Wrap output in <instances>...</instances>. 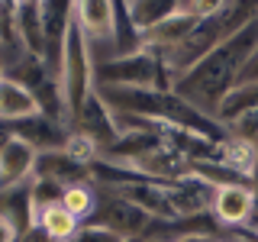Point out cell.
<instances>
[{
	"mask_svg": "<svg viewBox=\"0 0 258 242\" xmlns=\"http://www.w3.org/2000/svg\"><path fill=\"white\" fill-rule=\"evenodd\" d=\"M242 81H248V84H258V52L248 58V65L242 68V75H239V81L236 84H242Z\"/></svg>",
	"mask_w": 258,
	"mask_h": 242,
	"instance_id": "obj_19",
	"label": "cell"
},
{
	"mask_svg": "<svg viewBox=\"0 0 258 242\" xmlns=\"http://www.w3.org/2000/svg\"><path fill=\"white\" fill-rule=\"evenodd\" d=\"M61 207L68 210L78 223L94 220V213H97V188H94L91 181L68 184V188L61 191Z\"/></svg>",
	"mask_w": 258,
	"mask_h": 242,
	"instance_id": "obj_15",
	"label": "cell"
},
{
	"mask_svg": "<svg viewBox=\"0 0 258 242\" xmlns=\"http://www.w3.org/2000/svg\"><path fill=\"white\" fill-rule=\"evenodd\" d=\"M220 242H223V236H220Z\"/></svg>",
	"mask_w": 258,
	"mask_h": 242,
	"instance_id": "obj_24",
	"label": "cell"
},
{
	"mask_svg": "<svg viewBox=\"0 0 258 242\" xmlns=\"http://www.w3.org/2000/svg\"><path fill=\"white\" fill-rule=\"evenodd\" d=\"M126 13H129V23L136 26L139 36L152 32L155 26H161L165 20H171L177 13V4H152V0H133L126 4Z\"/></svg>",
	"mask_w": 258,
	"mask_h": 242,
	"instance_id": "obj_14",
	"label": "cell"
},
{
	"mask_svg": "<svg viewBox=\"0 0 258 242\" xmlns=\"http://www.w3.org/2000/svg\"><path fill=\"white\" fill-rule=\"evenodd\" d=\"M174 242H220V236L216 232H187V236H181Z\"/></svg>",
	"mask_w": 258,
	"mask_h": 242,
	"instance_id": "obj_21",
	"label": "cell"
},
{
	"mask_svg": "<svg viewBox=\"0 0 258 242\" xmlns=\"http://www.w3.org/2000/svg\"><path fill=\"white\" fill-rule=\"evenodd\" d=\"M68 242H126V239L116 236V232H110V229H103L100 223H84Z\"/></svg>",
	"mask_w": 258,
	"mask_h": 242,
	"instance_id": "obj_17",
	"label": "cell"
},
{
	"mask_svg": "<svg viewBox=\"0 0 258 242\" xmlns=\"http://www.w3.org/2000/svg\"><path fill=\"white\" fill-rule=\"evenodd\" d=\"M39 113H42L39 110V100L26 84L0 75V123L4 126L23 123V119H32V116H39Z\"/></svg>",
	"mask_w": 258,
	"mask_h": 242,
	"instance_id": "obj_9",
	"label": "cell"
},
{
	"mask_svg": "<svg viewBox=\"0 0 258 242\" xmlns=\"http://www.w3.org/2000/svg\"><path fill=\"white\" fill-rule=\"evenodd\" d=\"M0 242H20V226L0 213Z\"/></svg>",
	"mask_w": 258,
	"mask_h": 242,
	"instance_id": "obj_18",
	"label": "cell"
},
{
	"mask_svg": "<svg viewBox=\"0 0 258 242\" xmlns=\"http://www.w3.org/2000/svg\"><path fill=\"white\" fill-rule=\"evenodd\" d=\"M223 242H258V229H232L223 236Z\"/></svg>",
	"mask_w": 258,
	"mask_h": 242,
	"instance_id": "obj_20",
	"label": "cell"
},
{
	"mask_svg": "<svg viewBox=\"0 0 258 242\" xmlns=\"http://www.w3.org/2000/svg\"><path fill=\"white\" fill-rule=\"evenodd\" d=\"M75 7V20L84 32L87 52L94 58V68L103 62H113L116 48V4H100V0H84Z\"/></svg>",
	"mask_w": 258,
	"mask_h": 242,
	"instance_id": "obj_4",
	"label": "cell"
},
{
	"mask_svg": "<svg viewBox=\"0 0 258 242\" xmlns=\"http://www.w3.org/2000/svg\"><path fill=\"white\" fill-rule=\"evenodd\" d=\"M16 32L20 48L32 58L45 62V26H42V4H16Z\"/></svg>",
	"mask_w": 258,
	"mask_h": 242,
	"instance_id": "obj_11",
	"label": "cell"
},
{
	"mask_svg": "<svg viewBox=\"0 0 258 242\" xmlns=\"http://www.w3.org/2000/svg\"><path fill=\"white\" fill-rule=\"evenodd\" d=\"M32 226H39L52 242H68L84 223H78L75 216L61 207V200H55V204H45V207L32 210Z\"/></svg>",
	"mask_w": 258,
	"mask_h": 242,
	"instance_id": "obj_12",
	"label": "cell"
},
{
	"mask_svg": "<svg viewBox=\"0 0 258 242\" xmlns=\"http://www.w3.org/2000/svg\"><path fill=\"white\" fill-rule=\"evenodd\" d=\"M168 188V207H171V216L174 220H200V216L210 213V204H213V191L207 181L200 177H184L177 184H165Z\"/></svg>",
	"mask_w": 258,
	"mask_h": 242,
	"instance_id": "obj_7",
	"label": "cell"
},
{
	"mask_svg": "<svg viewBox=\"0 0 258 242\" xmlns=\"http://www.w3.org/2000/svg\"><path fill=\"white\" fill-rule=\"evenodd\" d=\"M36 158H39V152L10 133V139L0 145V194L29 184L32 171H36Z\"/></svg>",
	"mask_w": 258,
	"mask_h": 242,
	"instance_id": "obj_8",
	"label": "cell"
},
{
	"mask_svg": "<svg viewBox=\"0 0 258 242\" xmlns=\"http://www.w3.org/2000/svg\"><path fill=\"white\" fill-rule=\"evenodd\" d=\"M100 87H145V91H174L161 58L152 52H136L129 58H113L94 68V91Z\"/></svg>",
	"mask_w": 258,
	"mask_h": 242,
	"instance_id": "obj_3",
	"label": "cell"
},
{
	"mask_svg": "<svg viewBox=\"0 0 258 242\" xmlns=\"http://www.w3.org/2000/svg\"><path fill=\"white\" fill-rule=\"evenodd\" d=\"M210 216L220 229H252L255 226V194L248 184H223L213 191Z\"/></svg>",
	"mask_w": 258,
	"mask_h": 242,
	"instance_id": "obj_6",
	"label": "cell"
},
{
	"mask_svg": "<svg viewBox=\"0 0 258 242\" xmlns=\"http://www.w3.org/2000/svg\"><path fill=\"white\" fill-rule=\"evenodd\" d=\"M61 152H64L68 158H75L78 165H84V168L97 165V158H100V145H97V142H94L87 133H81V129H75V133H68V139H64Z\"/></svg>",
	"mask_w": 258,
	"mask_h": 242,
	"instance_id": "obj_16",
	"label": "cell"
},
{
	"mask_svg": "<svg viewBox=\"0 0 258 242\" xmlns=\"http://www.w3.org/2000/svg\"><path fill=\"white\" fill-rule=\"evenodd\" d=\"M136 242H168V239H161V236H152V232H149V236H142V239H136Z\"/></svg>",
	"mask_w": 258,
	"mask_h": 242,
	"instance_id": "obj_22",
	"label": "cell"
},
{
	"mask_svg": "<svg viewBox=\"0 0 258 242\" xmlns=\"http://www.w3.org/2000/svg\"><path fill=\"white\" fill-rule=\"evenodd\" d=\"M258 52V20L245 23L239 32H232L223 45H216L204 62H197L194 68L174 84V94L184 103H190L197 113L213 119L220 110L223 97L236 87V81L242 75V68L248 65V58ZM216 123V119H213Z\"/></svg>",
	"mask_w": 258,
	"mask_h": 242,
	"instance_id": "obj_1",
	"label": "cell"
},
{
	"mask_svg": "<svg viewBox=\"0 0 258 242\" xmlns=\"http://www.w3.org/2000/svg\"><path fill=\"white\" fill-rule=\"evenodd\" d=\"M258 110V84H248V81H242L236 84L229 94L223 97L220 110H216V126L226 133V126H232L239 116H245V113H255Z\"/></svg>",
	"mask_w": 258,
	"mask_h": 242,
	"instance_id": "obj_13",
	"label": "cell"
},
{
	"mask_svg": "<svg viewBox=\"0 0 258 242\" xmlns=\"http://www.w3.org/2000/svg\"><path fill=\"white\" fill-rule=\"evenodd\" d=\"M252 229H258V223H255V226H252Z\"/></svg>",
	"mask_w": 258,
	"mask_h": 242,
	"instance_id": "obj_23",
	"label": "cell"
},
{
	"mask_svg": "<svg viewBox=\"0 0 258 242\" xmlns=\"http://www.w3.org/2000/svg\"><path fill=\"white\" fill-rule=\"evenodd\" d=\"M91 223H100L103 229H110V232H116V236H123L126 242H136V239H142L145 232L152 229V216L149 213H142L139 207H133L129 200L123 197H116L113 191H97V213H94V220Z\"/></svg>",
	"mask_w": 258,
	"mask_h": 242,
	"instance_id": "obj_5",
	"label": "cell"
},
{
	"mask_svg": "<svg viewBox=\"0 0 258 242\" xmlns=\"http://www.w3.org/2000/svg\"><path fill=\"white\" fill-rule=\"evenodd\" d=\"M252 20H258V4H223L213 16L200 20L197 26L181 39V45L161 62L165 71H168V78H171V87L187 75L197 62H204L216 45H223L232 32H239Z\"/></svg>",
	"mask_w": 258,
	"mask_h": 242,
	"instance_id": "obj_2",
	"label": "cell"
},
{
	"mask_svg": "<svg viewBox=\"0 0 258 242\" xmlns=\"http://www.w3.org/2000/svg\"><path fill=\"white\" fill-rule=\"evenodd\" d=\"M216 161L223 168H229L232 174H239L242 181H252V171L258 165V145H252L248 139H239V136L226 133L220 142H216Z\"/></svg>",
	"mask_w": 258,
	"mask_h": 242,
	"instance_id": "obj_10",
	"label": "cell"
}]
</instances>
